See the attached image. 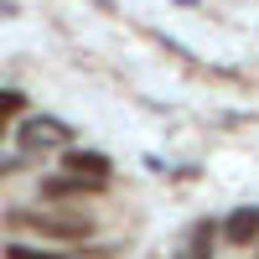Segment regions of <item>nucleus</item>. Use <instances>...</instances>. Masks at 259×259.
Wrapping results in <instances>:
<instances>
[{"label":"nucleus","instance_id":"obj_8","mask_svg":"<svg viewBox=\"0 0 259 259\" xmlns=\"http://www.w3.org/2000/svg\"><path fill=\"white\" fill-rule=\"evenodd\" d=\"M26 161H31V150H21V156H0V177H16Z\"/></svg>","mask_w":259,"mask_h":259},{"label":"nucleus","instance_id":"obj_1","mask_svg":"<svg viewBox=\"0 0 259 259\" xmlns=\"http://www.w3.org/2000/svg\"><path fill=\"white\" fill-rule=\"evenodd\" d=\"M6 228H26L47 244H83L94 233V218L83 212H26V207H11L6 212Z\"/></svg>","mask_w":259,"mask_h":259},{"label":"nucleus","instance_id":"obj_4","mask_svg":"<svg viewBox=\"0 0 259 259\" xmlns=\"http://www.w3.org/2000/svg\"><path fill=\"white\" fill-rule=\"evenodd\" d=\"M94 192H104V182H94V177H78V171H62V177H47V182H41V197H47V202L94 197Z\"/></svg>","mask_w":259,"mask_h":259},{"label":"nucleus","instance_id":"obj_3","mask_svg":"<svg viewBox=\"0 0 259 259\" xmlns=\"http://www.w3.org/2000/svg\"><path fill=\"white\" fill-rule=\"evenodd\" d=\"M62 171H78V177H94V182H109L114 177V161L104 150H83V145H62Z\"/></svg>","mask_w":259,"mask_h":259},{"label":"nucleus","instance_id":"obj_2","mask_svg":"<svg viewBox=\"0 0 259 259\" xmlns=\"http://www.w3.org/2000/svg\"><path fill=\"white\" fill-rule=\"evenodd\" d=\"M21 150H52V145H73V135L78 130L73 124H62V119H52V114H31V119H21Z\"/></svg>","mask_w":259,"mask_h":259},{"label":"nucleus","instance_id":"obj_9","mask_svg":"<svg viewBox=\"0 0 259 259\" xmlns=\"http://www.w3.org/2000/svg\"><path fill=\"white\" fill-rule=\"evenodd\" d=\"M94 6H104V11H109V6H114V0H94Z\"/></svg>","mask_w":259,"mask_h":259},{"label":"nucleus","instance_id":"obj_7","mask_svg":"<svg viewBox=\"0 0 259 259\" xmlns=\"http://www.w3.org/2000/svg\"><path fill=\"white\" fill-rule=\"evenodd\" d=\"M212 233H218V223H197V228H192L187 254H207V249H212Z\"/></svg>","mask_w":259,"mask_h":259},{"label":"nucleus","instance_id":"obj_6","mask_svg":"<svg viewBox=\"0 0 259 259\" xmlns=\"http://www.w3.org/2000/svg\"><path fill=\"white\" fill-rule=\"evenodd\" d=\"M21 114H26V94L21 89H0V130L11 119H21Z\"/></svg>","mask_w":259,"mask_h":259},{"label":"nucleus","instance_id":"obj_5","mask_svg":"<svg viewBox=\"0 0 259 259\" xmlns=\"http://www.w3.org/2000/svg\"><path fill=\"white\" fill-rule=\"evenodd\" d=\"M223 239H228L233 249L259 244V207H233L228 218H223Z\"/></svg>","mask_w":259,"mask_h":259}]
</instances>
